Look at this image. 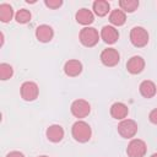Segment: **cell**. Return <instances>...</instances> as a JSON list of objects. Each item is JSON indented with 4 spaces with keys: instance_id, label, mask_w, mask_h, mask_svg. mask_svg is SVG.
I'll list each match as a JSON object with an SVG mask.
<instances>
[{
    "instance_id": "1",
    "label": "cell",
    "mask_w": 157,
    "mask_h": 157,
    "mask_svg": "<svg viewBox=\"0 0 157 157\" xmlns=\"http://www.w3.org/2000/svg\"><path fill=\"white\" fill-rule=\"evenodd\" d=\"M71 134H72V137L78 141V142H87L90 139H91V126L83 121V120H77L74 125H72V129H71Z\"/></svg>"
},
{
    "instance_id": "2",
    "label": "cell",
    "mask_w": 157,
    "mask_h": 157,
    "mask_svg": "<svg viewBox=\"0 0 157 157\" xmlns=\"http://www.w3.org/2000/svg\"><path fill=\"white\" fill-rule=\"evenodd\" d=\"M99 40V33L93 27H85L80 31V42L85 47H94Z\"/></svg>"
},
{
    "instance_id": "3",
    "label": "cell",
    "mask_w": 157,
    "mask_h": 157,
    "mask_svg": "<svg viewBox=\"0 0 157 157\" xmlns=\"http://www.w3.org/2000/svg\"><path fill=\"white\" fill-rule=\"evenodd\" d=\"M130 42L132 45L141 48L148 43V33L144 27L136 26L130 31Z\"/></svg>"
},
{
    "instance_id": "4",
    "label": "cell",
    "mask_w": 157,
    "mask_h": 157,
    "mask_svg": "<svg viewBox=\"0 0 157 157\" xmlns=\"http://www.w3.org/2000/svg\"><path fill=\"white\" fill-rule=\"evenodd\" d=\"M118 132L124 139H131L137 132V124L132 119H123L118 124Z\"/></svg>"
},
{
    "instance_id": "5",
    "label": "cell",
    "mask_w": 157,
    "mask_h": 157,
    "mask_svg": "<svg viewBox=\"0 0 157 157\" xmlns=\"http://www.w3.org/2000/svg\"><path fill=\"white\" fill-rule=\"evenodd\" d=\"M146 151H147V146L145 141L140 139L131 140L126 148V153L129 157H144L146 155Z\"/></svg>"
},
{
    "instance_id": "6",
    "label": "cell",
    "mask_w": 157,
    "mask_h": 157,
    "mask_svg": "<svg viewBox=\"0 0 157 157\" xmlns=\"http://www.w3.org/2000/svg\"><path fill=\"white\" fill-rule=\"evenodd\" d=\"M21 97L27 101V102H32L34 101L37 97H38V93H39V88L37 86L36 82H32V81H26L21 85Z\"/></svg>"
},
{
    "instance_id": "7",
    "label": "cell",
    "mask_w": 157,
    "mask_h": 157,
    "mask_svg": "<svg viewBox=\"0 0 157 157\" xmlns=\"http://www.w3.org/2000/svg\"><path fill=\"white\" fill-rule=\"evenodd\" d=\"M90 112H91V105L85 99H76L71 104V113L74 117H76L78 119L87 117L90 114Z\"/></svg>"
},
{
    "instance_id": "8",
    "label": "cell",
    "mask_w": 157,
    "mask_h": 157,
    "mask_svg": "<svg viewBox=\"0 0 157 157\" xmlns=\"http://www.w3.org/2000/svg\"><path fill=\"white\" fill-rule=\"evenodd\" d=\"M120 60V55L117 49L114 48H107L101 53V61L105 66H115Z\"/></svg>"
},
{
    "instance_id": "9",
    "label": "cell",
    "mask_w": 157,
    "mask_h": 157,
    "mask_svg": "<svg viewBox=\"0 0 157 157\" xmlns=\"http://www.w3.org/2000/svg\"><path fill=\"white\" fill-rule=\"evenodd\" d=\"M126 69H128V71L130 74L137 75V74H140L145 69V60L141 56H139V55H134V56H131L128 60Z\"/></svg>"
},
{
    "instance_id": "10",
    "label": "cell",
    "mask_w": 157,
    "mask_h": 157,
    "mask_svg": "<svg viewBox=\"0 0 157 157\" xmlns=\"http://www.w3.org/2000/svg\"><path fill=\"white\" fill-rule=\"evenodd\" d=\"M101 38L107 44H114L119 38V32L113 26H104L101 31Z\"/></svg>"
},
{
    "instance_id": "11",
    "label": "cell",
    "mask_w": 157,
    "mask_h": 157,
    "mask_svg": "<svg viewBox=\"0 0 157 157\" xmlns=\"http://www.w3.org/2000/svg\"><path fill=\"white\" fill-rule=\"evenodd\" d=\"M53 36H54V31L50 26L48 25H40L37 27L36 29V37L39 42L42 43H47V42H50L53 39Z\"/></svg>"
},
{
    "instance_id": "12",
    "label": "cell",
    "mask_w": 157,
    "mask_h": 157,
    "mask_svg": "<svg viewBox=\"0 0 157 157\" xmlns=\"http://www.w3.org/2000/svg\"><path fill=\"white\" fill-rule=\"evenodd\" d=\"M81 71H82V64L78 60L71 59V60H67L64 65V72L70 77L78 76Z\"/></svg>"
},
{
    "instance_id": "13",
    "label": "cell",
    "mask_w": 157,
    "mask_h": 157,
    "mask_svg": "<svg viewBox=\"0 0 157 157\" xmlns=\"http://www.w3.org/2000/svg\"><path fill=\"white\" fill-rule=\"evenodd\" d=\"M128 113H129V108L121 102H117L110 107V115L117 120L125 119L128 117Z\"/></svg>"
},
{
    "instance_id": "14",
    "label": "cell",
    "mask_w": 157,
    "mask_h": 157,
    "mask_svg": "<svg viewBox=\"0 0 157 157\" xmlns=\"http://www.w3.org/2000/svg\"><path fill=\"white\" fill-rule=\"evenodd\" d=\"M47 137L52 142H60L64 137V129L60 125H50L47 129Z\"/></svg>"
},
{
    "instance_id": "15",
    "label": "cell",
    "mask_w": 157,
    "mask_h": 157,
    "mask_svg": "<svg viewBox=\"0 0 157 157\" xmlns=\"http://www.w3.org/2000/svg\"><path fill=\"white\" fill-rule=\"evenodd\" d=\"M75 18L78 23L83 25V26H87V25H91L93 21H94V16L92 13L91 10L88 9H80L76 15H75Z\"/></svg>"
},
{
    "instance_id": "16",
    "label": "cell",
    "mask_w": 157,
    "mask_h": 157,
    "mask_svg": "<svg viewBox=\"0 0 157 157\" xmlns=\"http://www.w3.org/2000/svg\"><path fill=\"white\" fill-rule=\"evenodd\" d=\"M140 93L145 97V98H152L156 92H157V88H156V85L150 81V80H145L140 83Z\"/></svg>"
},
{
    "instance_id": "17",
    "label": "cell",
    "mask_w": 157,
    "mask_h": 157,
    "mask_svg": "<svg viewBox=\"0 0 157 157\" xmlns=\"http://www.w3.org/2000/svg\"><path fill=\"white\" fill-rule=\"evenodd\" d=\"M125 21H126V15L120 9L113 10L110 12V15H109V22L112 25H114V26H118V27L119 26H123L125 23Z\"/></svg>"
},
{
    "instance_id": "18",
    "label": "cell",
    "mask_w": 157,
    "mask_h": 157,
    "mask_svg": "<svg viewBox=\"0 0 157 157\" xmlns=\"http://www.w3.org/2000/svg\"><path fill=\"white\" fill-rule=\"evenodd\" d=\"M109 9H110V5L108 1L105 0H96L93 2V11L97 16L99 17H103L105 16L108 12H109Z\"/></svg>"
},
{
    "instance_id": "19",
    "label": "cell",
    "mask_w": 157,
    "mask_h": 157,
    "mask_svg": "<svg viewBox=\"0 0 157 157\" xmlns=\"http://www.w3.org/2000/svg\"><path fill=\"white\" fill-rule=\"evenodd\" d=\"M12 17H13L12 6L9 4H1L0 5V20L2 22H9Z\"/></svg>"
},
{
    "instance_id": "20",
    "label": "cell",
    "mask_w": 157,
    "mask_h": 157,
    "mask_svg": "<svg viewBox=\"0 0 157 157\" xmlns=\"http://www.w3.org/2000/svg\"><path fill=\"white\" fill-rule=\"evenodd\" d=\"M120 10L124 12H134L139 7V1L137 0H120L119 1Z\"/></svg>"
},
{
    "instance_id": "21",
    "label": "cell",
    "mask_w": 157,
    "mask_h": 157,
    "mask_svg": "<svg viewBox=\"0 0 157 157\" xmlns=\"http://www.w3.org/2000/svg\"><path fill=\"white\" fill-rule=\"evenodd\" d=\"M31 18H32V15H31V12H29L28 10H26V9H21V10H18V11L15 13V20H16L18 23H27V22L31 21Z\"/></svg>"
},
{
    "instance_id": "22",
    "label": "cell",
    "mask_w": 157,
    "mask_h": 157,
    "mask_svg": "<svg viewBox=\"0 0 157 157\" xmlns=\"http://www.w3.org/2000/svg\"><path fill=\"white\" fill-rule=\"evenodd\" d=\"M13 75V69L10 64H6V63H1L0 64V78L2 81L5 80H9L11 76Z\"/></svg>"
},
{
    "instance_id": "23",
    "label": "cell",
    "mask_w": 157,
    "mask_h": 157,
    "mask_svg": "<svg viewBox=\"0 0 157 157\" xmlns=\"http://www.w3.org/2000/svg\"><path fill=\"white\" fill-rule=\"evenodd\" d=\"M44 4L49 9H58V7H60L63 5V1L61 0H45Z\"/></svg>"
},
{
    "instance_id": "24",
    "label": "cell",
    "mask_w": 157,
    "mask_h": 157,
    "mask_svg": "<svg viewBox=\"0 0 157 157\" xmlns=\"http://www.w3.org/2000/svg\"><path fill=\"white\" fill-rule=\"evenodd\" d=\"M148 119L152 124H156L157 125V108H155L153 110H151L150 115H148Z\"/></svg>"
},
{
    "instance_id": "25",
    "label": "cell",
    "mask_w": 157,
    "mask_h": 157,
    "mask_svg": "<svg viewBox=\"0 0 157 157\" xmlns=\"http://www.w3.org/2000/svg\"><path fill=\"white\" fill-rule=\"evenodd\" d=\"M6 157H25V155L20 151H11L10 153L6 155Z\"/></svg>"
},
{
    "instance_id": "26",
    "label": "cell",
    "mask_w": 157,
    "mask_h": 157,
    "mask_svg": "<svg viewBox=\"0 0 157 157\" xmlns=\"http://www.w3.org/2000/svg\"><path fill=\"white\" fill-rule=\"evenodd\" d=\"M151 157H157V153H153V155H152Z\"/></svg>"
},
{
    "instance_id": "27",
    "label": "cell",
    "mask_w": 157,
    "mask_h": 157,
    "mask_svg": "<svg viewBox=\"0 0 157 157\" xmlns=\"http://www.w3.org/2000/svg\"><path fill=\"white\" fill-rule=\"evenodd\" d=\"M38 157H48V156H38Z\"/></svg>"
}]
</instances>
